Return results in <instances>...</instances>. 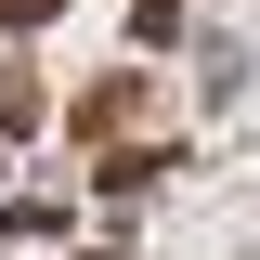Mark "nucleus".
I'll list each match as a JSON object with an SVG mask.
<instances>
[{
    "instance_id": "1",
    "label": "nucleus",
    "mask_w": 260,
    "mask_h": 260,
    "mask_svg": "<svg viewBox=\"0 0 260 260\" xmlns=\"http://www.w3.org/2000/svg\"><path fill=\"white\" fill-rule=\"evenodd\" d=\"M0 13H13V26H26V13H52V0H0Z\"/></svg>"
}]
</instances>
